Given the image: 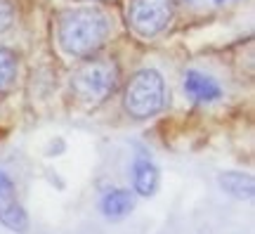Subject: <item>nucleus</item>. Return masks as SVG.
Masks as SVG:
<instances>
[{
  "instance_id": "1",
  "label": "nucleus",
  "mask_w": 255,
  "mask_h": 234,
  "mask_svg": "<svg viewBox=\"0 0 255 234\" xmlns=\"http://www.w3.org/2000/svg\"><path fill=\"white\" fill-rule=\"evenodd\" d=\"M111 33L109 17L100 7H73L62 12L57 36L64 52L73 57H90L100 50Z\"/></svg>"
},
{
  "instance_id": "2",
  "label": "nucleus",
  "mask_w": 255,
  "mask_h": 234,
  "mask_svg": "<svg viewBox=\"0 0 255 234\" xmlns=\"http://www.w3.org/2000/svg\"><path fill=\"white\" fill-rule=\"evenodd\" d=\"M119 88V66L107 59L83 64L71 76V90L83 104H100Z\"/></svg>"
},
{
  "instance_id": "3",
  "label": "nucleus",
  "mask_w": 255,
  "mask_h": 234,
  "mask_svg": "<svg viewBox=\"0 0 255 234\" xmlns=\"http://www.w3.org/2000/svg\"><path fill=\"white\" fill-rule=\"evenodd\" d=\"M165 107V83L156 69L137 71L126 85V109L135 118H151Z\"/></svg>"
},
{
  "instance_id": "4",
  "label": "nucleus",
  "mask_w": 255,
  "mask_h": 234,
  "mask_svg": "<svg viewBox=\"0 0 255 234\" xmlns=\"http://www.w3.org/2000/svg\"><path fill=\"white\" fill-rule=\"evenodd\" d=\"M128 24L142 38H154L175 17L173 0H128Z\"/></svg>"
},
{
  "instance_id": "5",
  "label": "nucleus",
  "mask_w": 255,
  "mask_h": 234,
  "mask_svg": "<svg viewBox=\"0 0 255 234\" xmlns=\"http://www.w3.org/2000/svg\"><path fill=\"white\" fill-rule=\"evenodd\" d=\"M0 223L12 232H26L28 227L26 211L19 204L14 182L5 173H0Z\"/></svg>"
},
{
  "instance_id": "6",
  "label": "nucleus",
  "mask_w": 255,
  "mask_h": 234,
  "mask_svg": "<svg viewBox=\"0 0 255 234\" xmlns=\"http://www.w3.org/2000/svg\"><path fill=\"white\" fill-rule=\"evenodd\" d=\"M184 92H187V97L199 102V104H210V102H218L222 97V88L218 85V81L199 71H187Z\"/></svg>"
},
{
  "instance_id": "7",
  "label": "nucleus",
  "mask_w": 255,
  "mask_h": 234,
  "mask_svg": "<svg viewBox=\"0 0 255 234\" xmlns=\"http://www.w3.org/2000/svg\"><path fill=\"white\" fill-rule=\"evenodd\" d=\"M132 187L139 197H151L158 187V171L151 161L137 159L132 163Z\"/></svg>"
},
{
  "instance_id": "8",
  "label": "nucleus",
  "mask_w": 255,
  "mask_h": 234,
  "mask_svg": "<svg viewBox=\"0 0 255 234\" xmlns=\"http://www.w3.org/2000/svg\"><path fill=\"white\" fill-rule=\"evenodd\" d=\"M220 187L225 189L229 197L239 199V201H251L255 194V182L246 173H222L220 175Z\"/></svg>"
},
{
  "instance_id": "9",
  "label": "nucleus",
  "mask_w": 255,
  "mask_h": 234,
  "mask_svg": "<svg viewBox=\"0 0 255 234\" xmlns=\"http://www.w3.org/2000/svg\"><path fill=\"white\" fill-rule=\"evenodd\" d=\"M135 206V199L128 189H111L102 199V213L111 220H121L123 216H128Z\"/></svg>"
},
{
  "instance_id": "10",
  "label": "nucleus",
  "mask_w": 255,
  "mask_h": 234,
  "mask_svg": "<svg viewBox=\"0 0 255 234\" xmlns=\"http://www.w3.org/2000/svg\"><path fill=\"white\" fill-rule=\"evenodd\" d=\"M17 73H19L17 54L12 52L9 47L0 45V95L12 90V85L17 81Z\"/></svg>"
},
{
  "instance_id": "11",
  "label": "nucleus",
  "mask_w": 255,
  "mask_h": 234,
  "mask_svg": "<svg viewBox=\"0 0 255 234\" xmlns=\"http://www.w3.org/2000/svg\"><path fill=\"white\" fill-rule=\"evenodd\" d=\"M17 17V7L12 0H0V31L12 26V21Z\"/></svg>"
},
{
  "instance_id": "12",
  "label": "nucleus",
  "mask_w": 255,
  "mask_h": 234,
  "mask_svg": "<svg viewBox=\"0 0 255 234\" xmlns=\"http://www.w3.org/2000/svg\"><path fill=\"white\" fill-rule=\"evenodd\" d=\"M215 2H220V5H222V2H229V0H215Z\"/></svg>"
}]
</instances>
